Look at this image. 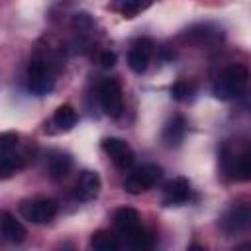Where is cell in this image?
Instances as JSON below:
<instances>
[{"mask_svg": "<svg viewBox=\"0 0 251 251\" xmlns=\"http://www.w3.org/2000/svg\"><path fill=\"white\" fill-rule=\"evenodd\" d=\"M247 80H249V71H247L243 65L233 63V65L226 67V69L220 73L218 80H216L214 86H212V94H214L218 100H224V102L233 100V98H237V96L245 90Z\"/></svg>", "mask_w": 251, "mask_h": 251, "instance_id": "cell-1", "label": "cell"}, {"mask_svg": "<svg viewBox=\"0 0 251 251\" xmlns=\"http://www.w3.org/2000/svg\"><path fill=\"white\" fill-rule=\"evenodd\" d=\"M53 84H55V73L51 63L43 57H33L27 65V88L33 94L43 96L51 92Z\"/></svg>", "mask_w": 251, "mask_h": 251, "instance_id": "cell-2", "label": "cell"}, {"mask_svg": "<svg viewBox=\"0 0 251 251\" xmlns=\"http://www.w3.org/2000/svg\"><path fill=\"white\" fill-rule=\"evenodd\" d=\"M163 176V169L159 165L147 163L141 165L139 169H135L133 173H129L124 180V190L129 194H141L145 190H149L151 186H155Z\"/></svg>", "mask_w": 251, "mask_h": 251, "instance_id": "cell-3", "label": "cell"}, {"mask_svg": "<svg viewBox=\"0 0 251 251\" xmlns=\"http://www.w3.org/2000/svg\"><path fill=\"white\" fill-rule=\"evenodd\" d=\"M251 224V200H237L233 202L224 216L220 218V229L226 235L239 233Z\"/></svg>", "mask_w": 251, "mask_h": 251, "instance_id": "cell-4", "label": "cell"}, {"mask_svg": "<svg viewBox=\"0 0 251 251\" xmlns=\"http://www.w3.org/2000/svg\"><path fill=\"white\" fill-rule=\"evenodd\" d=\"M59 212V204L51 198H27L20 202V214L31 224H49Z\"/></svg>", "mask_w": 251, "mask_h": 251, "instance_id": "cell-5", "label": "cell"}, {"mask_svg": "<svg viewBox=\"0 0 251 251\" xmlns=\"http://www.w3.org/2000/svg\"><path fill=\"white\" fill-rule=\"evenodd\" d=\"M222 167L226 173L231 175V178L249 182L251 180V145L243 147L235 155L227 151V147L222 149Z\"/></svg>", "mask_w": 251, "mask_h": 251, "instance_id": "cell-6", "label": "cell"}, {"mask_svg": "<svg viewBox=\"0 0 251 251\" xmlns=\"http://www.w3.org/2000/svg\"><path fill=\"white\" fill-rule=\"evenodd\" d=\"M98 98L104 114L110 118H120L124 112V94L122 86L116 78H104L98 86Z\"/></svg>", "mask_w": 251, "mask_h": 251, "instance_id": "cell-7", "label": "cell"}, {"mask_svg": "<svg viewBox=\"0 0 251 251\" xmlns=\"http://www.w3.org/2000/svg\"><path fill=\"white\" fill-rule=\"evenodd\" d=\"M102 149L114 161V165L118 169H129L133 165L135 155H133V149L127 145V141H124L120 137H106L102 141Z\"/></svg>", "mask_w": 251, "mask_h": 251, "instance_id": "cell-8", "label": "cell"}, {"mask_svg": "<svg viewBox=\"0 0 251 251\" xmlns=\"http://www.w3.org/2000/svg\"><path fill=\"white\" fill-rule=\"evenodd\" d=\"M151 55H153V41L147 39V37H139L131 43L129 47V53H127V65L133 73L141 75L147 71L149 67V61H151Z\"/></svg>", "mask_w": 251, "mask_h": 251, "instance_id": "cell-9", "label": "cell"}, {"mask_svg": "<svg viewBox=\"0 0 251 251\" xmlns=\"http://www.w3.org/2000/svg\"><path fill=\"white\" fill-rule=\"evenodd\" d=\"M190 196V182L184 176H175L163 188V204L165 206H180Z\"/></svg>", "mask_w": 251, "mask_h": 251, "instance_id": "cell-10", "label": "cell"}, {"mask_svg": "<svg viewBox=\"0 0 251 251\" xmlns=\"http://www.w3.org/2000/svg\"><path fill=\"white\" fill-rule=\"evenodd\" d=\"M114 226L118 227V231L129 239L131 235H135L141 229V222H139V214L137 210L129 208V206H122L114 212Z\"/></svg>", "mask_w": 251, "mask_h": 251, "instance_id": "cell-11", "label": "cell"}, {"mask_svg": "<svg viewBox=\"0 0 251 251\" xmlns=\"http://www.w3.org/2000/svg\"><path fill=\"white\" fill-rule=\"evenodd\" d=\"M100 188H102V180H100L98 173H94V171H82V175L76 180L75 194H76L78 200L88 202V200H94L100 194Z\"/></svg>", "mask_w": 251, "mask_h": 251, "instance_id": "cell-12", "label": "cell"}, {"mask_svg": "<svg viewBox=\"0 0 251 251\" xmlns=\"http://www.w3.org/2000/svg\"><path fill=\"white\" fill-rule=\"evenodd\" d=\"M184 133H186V120L180 116V114H175L163 127V143L167 147H178L184 139Z\"/></svg>", "mask_w": 251, "mask_h": 251, "instance_id": "cell-13", "label": "cell"}, {"mask_svg": "<svg viewBox=\"0 0 251 251\" xmlns=\"http://www.w3.org/2000/svg\"><path fill=\"white\" fill-rule=\"evenodd\" d=\"M27 231L20 220H16L10 212H2V239L8 243H22Z\"/></svg>", "mask_w": 251, "mask_h": 251, "instance_id": "cell-14", "label": "cell"}, {"mask_svg": "<svg viewBox=\"0 0 251 251\" xmlns=\"http://www.w3.org/2000/svg\"><path fill=\"white\" fill-rule=\"evenodd\" d=\"M184 37L186 39H190V41H194V43H198V45H206V43H216L220 37H222V29H218V27H214V25H198V27H190V29H186V33H184Z\"/></svg>", "mask_w": 251, "mask_h": 251, "instance_id": "cell-15", "label": "cell"}, {"mask_svg": "<svg viewBox=\"0 0 251 251\" xmlns=\"http://www.w3.org/2000/svg\"><path fill=\"white\" fill-rule=\"evenodd\" d=\"M153 4V0H110L112 10L122 14L124 18H135L143 10H147Z\"/></svg>", "mask_w": 251, "mask_h": 251, "instance_id": "cell-16", "label": "cell"}, {"mask_svg": "<svg viewBox=\"0 0 251 251\" xmlns=\"http://www.w3.org/2000/svg\"><path fill=\"white\" fill-rule=\"evenodd\" d=\"M76 120H78L76 110H75L71 104H61V106L53 112V118H51V122L57 126L59 131H69V129H73V127L76 126Z\"/></svg>", "mask_w": 251, "mask_h": 251, "instance_id": "cell-17", "label": "cell"}, {"mask_svg": "<svg viewBox=\"0 0 251 251\" xmlns=\"http://www.w3.org/2000/svg\"><path fill=\"white\" fill-rule=\"evenodd\" d=\"M73 167V159L67 155V153H55L51 159H49V165H47V171H49V176L53 180H61L69 175Z\"/></svg>", "mask_w": 251, "mask_h": 251, "instance_id": "cell-18", "label": "cell"}, {"mask_svg": "<svg viewBox=\"0 0 251 251\" xmlns=\"http://www.w3.org/2000/svg\"><path fill=\"white\" fill-rule=\"evenodd\" d=\"M90 247L96 251H116L120 247L118 237L108 229H98L90 235Z\"/></svg>", "mask_w": 251, "mask_h": 251, "instance_id": "cell-19", "label": "cell"}, {"mask_svg": "<svg viewBox=\"0 0 251 251\" xmlns=\"http://www.w3.org/2000/svg\"><path fill=\"white\" fill-rule=\"evenodd\" d=\"M190 84L186 82V80H176L173 86H171V96L175 98V100H186L188 96H190Z\"/></svg>", "mask_w": 251, "mask_h": 251, "instance_id": "cell-20", "label": "cell"}, {"mask_svg": "<svg viewBox=\"0 0 251 251\" xmlns=\"http://www.w3.org/2000/svg\"><path fill=\"white\" fill-rule=\"evenodd\" d=\"M73 25L78 27V29H84V27H90V25H92V20H90L88 14L80 12V14H75V18H73Z\"/></svg>", "mask_w": 251, "mask_h": 251, "instance_id": "cell-21", "label": "cell"}, {"mask_svg": "<svg viewBox=\"0 0 251 251\" xmlns=\"http://www.w3.org/2000/svg\"><path fill=\"white\" fill-rule=\"evenodd\" d=\"M100 65L106 67V69L114 67V65H116V55H114L112 51H102V55H100Z\"/></svg>", "mask_w": 251, "mask_h": 251, "instance_id": "cell-22", "label": "cell"}, {"mask_svg": "<svg viewBox=\"0 0 251 251\" xmlns=\"http://www.w3.org/2000/svg\"><path fill=\"white\" fill-rule=\"evenodd\" d=\"M237 249H251V243H241L237 245Z\"/></svg>", "mask_w": 251, "mask_h": 251, "instance_id": "cell-23", "label": "cell"}]
</instances>
